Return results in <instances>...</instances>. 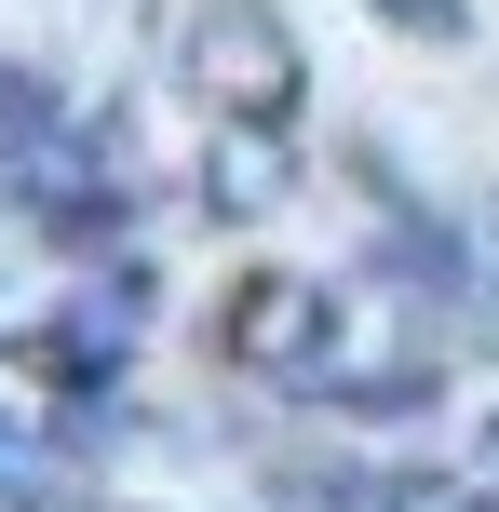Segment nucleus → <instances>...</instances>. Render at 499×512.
<instances>
[{"label":"nucleus","instance_id":"obj_1","mask_svg":"<svg viewBox=\"0 0 499 512\" xmlns=\"http://www.w3.org/2000/svg\"><path fill=\"white\" fill-rule=\"evenodd\" d=\"M216 337H230V364H284V378H311V364H338V297L297 270H243L230 310H216Z\"/></svg>","mask_w":499,"mask_h":512},{"label":"nucleus","instance_id":"obj_2","mask_svg":"<svg viewBox=\"0 0 499 512\" xmlns=\"http://www.w3.org/2000/svg\"><path fill=\"white\" fill-rule=\"evenodd\" d=\"M189 81H203V95L230 108L243 135H270V122L297 108V54H284V27H270V14H243V0L203 27V41H189Z\"/></svg>","mask_w":499,"mask_h":512},{"label":"nucleus","instance_id":"obj_3","mask_svg":"<svg viewBox=\"0 0 499 512\" xmlns=\"http://www.w3.org/2000/svg\"><path fill=\"white\" fill-rule=\"evenodd\" d=\"M14 378H27V391H68V405H95V391L122 378V337L81 324V310H54V324H27V337H14Z\"/></svg>","mask_w":499,"mask_h":512},{"label":"nucleus","instance_id":"obj_4","mask_svg":"<svg viewBox=\"0 0 499 512\" xmlns=\"http://www.w3.org/2000/svg\"><path fill=\"white\" fill-rule=\"evenodd\" d=\"M378 27H405V41H459V0H365Z\"/></svg>","mask_w":499,"mask_h":512}]
</instances>
